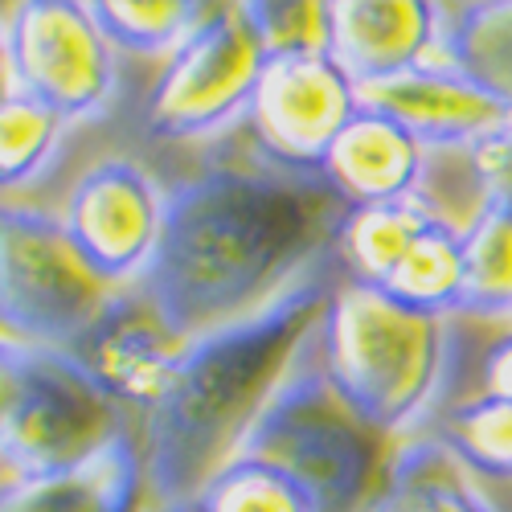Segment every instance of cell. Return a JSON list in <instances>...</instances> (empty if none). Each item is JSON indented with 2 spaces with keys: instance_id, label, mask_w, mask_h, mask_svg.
I'll return each instance as SVG.
<instances>
[{
  "instance_id": "cell-1",
  "label": "cell",
  "mask_w": 512,
  "mask_h": 512,
  "mask_svg": "<svg viewBox=\"0 0 512 512\" xmlns=\"http://www.w3.org/2000/svg\"><path fill=\"white\" fill-rule=\"evenodd\" d=\"M340 201L316 177L267 164H205L173 185L148 304L181 340L242 320L332 254Z\"/></svg>"
},
{
  "instance_id": "cell-2",
  "label": "cell",
  "mask_w": 512,
  "mask_h": 512,
  "mask_svg": "<svg viewBox=\"0 0 512 512\" xmlns=\"http://www.w3.org/2000/svg\"><path fill=\"white\" fill-rule=\"evenodd\" d=\"M336 279L340 263L328 254L259 312L189 340L173 386L140 422L148 500H189L238 455L250 426L300 365Z\"/></svg>"
},
{
  "instance_id": "cell-3",
  "label": "cell",
  "mask_w": 512,
  "mask_h": 512,
  "mask_svg": "<svg viewBox=\"0 0 512 512\" xmlns=\"http://www.w3.org/2000/svg\"><path fill=\"white\" fill-rule=\"evenodd\" d=\"M459 316L406 308L390 291L340 271L316 328V361L332 390L377 435L406 443L426 435L459 369Z\"/></svg>"
},
{
  "instance_id": "cell-4",
  "label": "cell",
  "mask_w": 512,
  "mask_h": 512,
  "mask_svg": "<svg viewBox=\"0 0 512 512\" xmlns=\"http://www.w3.org/2000/svg\"><path fill=\"white\" fill-rule=\"evenodd\" d=\"M140 431L99 377L66 349L0 345V455L5 484L50 480L103 455L115 439Z\"/></svg>"
},
{
  "instance_id": "cell-5",
  "label": "cell",
  "mask_w": 512,
  "mask_h": 512,
  "mask_svg": "<svg viewBox=\"0 0 512 512\" xmlns=\"http://www.w3.org/2000/svg\"><path fill=\"white\" fill-rule=\"evenodd\" d=\"M312 340L300 365L287 373L279 394L259 414V422L250 426L238 455L246 451L283 463L291 476H300L324 500L328 512H361L398 443L377 435L332 390Z\"/></svg>"
},
{
  "instance_id": "cell-6",
  "label": "cell",
  "mask_w": 512,
  "mask_h": 512,
  "mask_svg": "<svg viewBox=\"0 0 512 512\" xmlns=\"http://www.w3.org/2000/svg\"><path fill=\"white\" fill-rule=\"evenodd\" d=\"M123 291L74 250L62 213L5 201L0 213V324L9 340L74 353Z\"/></svg>"
},
{
  "instance_id": "cell-7",
  "label": "cell",
  "mask_w": 512,
  "mask_h": 512,
  "mask_svg": "<svg viewBox=\"0 0 512 512\" xmlns=\"http://www.w3.org/2000/svg\"><path fill=\"white\" fill-rule=\"evenodd\" d=\"M271 50L246 0L209 5L185 46L160 66L144 99V136L156 144H197L246 123Z\"/></svg>"
},
{
  "instance_id": "cell-8",
  "label": "cell",
  "mask_w": 512,
  "mask_h": 512,
  "mask_svg": "<svg viewBox=\"0 0 512 512\" xmlns=\"http://www.w3.org/2000/svg\"><path fill=\"white\" fill-rule=\"evenodd\" d=\"M5 91L33 95L70 123L103 119L119 99V54L82 0H25L0 25Z\"/></svg>"
},
{
  "instance_id": "cell-9",
  "label": "cell",
  "mask_w": 512,
  "mask_h": 512,
  "mask_svg": "<svg viewBox=\"0 0 512 512\" xmlns=\"http://www.w3.org/2000/svg\"><path fill=\"white\" fill-rule=\"evenodd\" d=\"M168 197L173 185H164L148 164L132 156H99L74 177L62 226L103 283L136 291L160 259Z\"/></svg>"
},
{
  "instance_id": "cell-10",
  "label": "cell",
  "mask_w": 512,
  "mask_h": 512,
  "mask_svg": "<svg viewBox=\"0 0 512 512\" xmlns=\"http://www.w3.org/2000/svg\"><path fill=\"white\" fill-rule=\"evenodd\" d=\"M361 111V87L328 50L271 54L246 115L254 160L291 177L324 181V160Z\"/></svg>"
},
{
  "instance_id": "cell-11",
  "label": "cell",
  "mask_w": 512,
  "mask_h": 512,
  "mask_svg": "<svg viewBox=\"0 0 512 512\" xmlns=\"http://www.w3.org/2000/svg\"><path fill=\"white\" fill-rule=\"evenodd\" d=\"M185 345L189 340L168 328L164 316L148 304V295L136 287L123 291L107 308V316L87 332L74 357L99 377V386L115 402L148 418L173 386Z\"/></svg>"
},
{
  "instance_id": "cell-12",
  "label": "cell",
  "mask_w": 512,
  "mask_h": 512,
  "mask_svg": "<svg viewBox=\"0 0 512 512\" xmlns=\"http://www.w3.org/2000/svg\"><path fill=\"white\" fill-rule=\"evenodd\" d=\"M443 5L426 0H328V54L361 91L439 58Z\"/></svg>"
},
{
  "instance_id": "cell-13",
  "label": "cell",
  "mask_w": 512,
  "mask_h": 512,
  "mask_svg": "<svg viewBox=\"0 0 512 512\" xmlns=\"http://www.w3.org/2000/svg\"><path fill=\"white\" fill-rule=\"evenodd\" d=\"M361 99L402 119L431 152L476 148L512 123V111L451 62H426L394 82L361 91Z\"/></svg>"
},
{
  "instance_id": "cell-14",
  "label": "cell",
  "mask_w": 512,
  "mask_h": 512,
  "mask_svg": "<svg viewBox=\"0 0 512 512\" xmlns=\"http://www.w3.org/2000/svg\"><path fill=\"white\" fill-rule=\"evenodd\" d=\"M426 173H431V148L402 119L365 99L324 160V185L345 205L418 201Z\"/></svg>"
},
{
  "instance_id": "cell-15",
  "label": "cell",
  "mask_w": 512,
  "mask_h": 512,
  "mask_svg": "<svg viewBox=\"0 0 512 512\" xmlns=\"http://www.w3.org/2000/svg\"><path fill=\"white\" fill-rule=\"evenodd\" d=\"M148 500L144 435L115 439L103 455L74 472L5 484V512H140Z\"/></svg>"
},
{
  "instance_id": "cell-16",
  "label": "cell",
  "mask_w": 512,
  "mask_h": 512,
  "mask_svg": "<svg viewBox=\"0 0 512 512\" xmlns=\"http://www.w3.org/2000/svg\"><path fill=\"white\" fill-rule=\"evenodd\" d=\"M361 512H500V504L435 435H418L390 451Z\"/></svg>"
},
{
  "instance_id": "cell-17",
  "label": "cell",
  "mask_w": 512,
  "mask_h": 512,
  "mask_svg": "<svg viewBox=\"0 0 512 512\" xmlns=\"http://www.w3.org/2000/svg\"><path fill=\"white\" fill-rule=\"evenodd\" d=\"M435 213L422 201H398V205H349L340 213L336 234H332V254L340 271L349 279L381 287L394 267L406 259L414 238L426 230Z\"/></svg>"
},
{
  "instance_id": "cell-18",
  "label": "cell",
  "mask_w": 512,
  "mask_h": 512,
  "mask_svg": "<svg viewBox=\"0 0 512 512\" xmlns=\"http://www.w3.org/2000/svg\"><path fill=\"white\" fill-rule=\"evenodd\" d=\"M435 62H451L512 111V0L443 5Z\"/></svg>"
},
{
  "instance_id": "cell-19",
  "label": "cell",
  "mask_w": 512,
  "mask_h": 512,
  "mask_svg": "<svg viewBox=\"0 0 512 512\" xmlns=\"http://www.w3.org/2000/svg\"><path fill=\"white\" fill-rule=\"evenodd\" d=\"M467 324H512V209L484 201L463 226V308Z\"/></svg>"
},
{
  "instance_id": "cell-20",
  "label": "cell",
  "mask_w": 512,
  "mask_h": 512,
  "mask_svg": "<svg viewBox=\"0 0 512 512\" xmlns=\"http://www.w3.org/2000/svg\"><path fill=\"white\" fill-rule=\"evenodd\" d=\"M394 300L406 308L431 312V316H459L463 308V230L447 218L426 222V230L414 238L406 259L394 267V275L381 283Z\"/></svg>"
},
{
  "instance_id": "cell-21",
  "label": "cell",
  "mask_w": 512,
  "mask_h": 512,
  "mask_svg": "<svg viewBox=\"0 0 512 512\" xmlns=\"http://www.w3.org/2000/svg\"><path fill=\"white\" fill-rule=\"evenodd\" d=\"M426 435H435L484 484L488 480L512 484V402L508 398H492L480 390L467 394L443 406Z\"/></svg>"
},
{
  "instance_id": "cell-22",
  "label": "cell",
  "mask_w": 512,
  "mask_h": 512,
  "mask_svg": "<svg viewBox=\"0 0 512 512\" xmlns=\"http://www.w3.org/2000/svg\"><path fill=\"white\" fill-rule=\"evenodd\" d=\"M197 512H328L324 500L267 455H234L193 496Z\"/></svg>"
},
{
  "instance_id": "cell-23",
  "label": "cell",
  "mask_w": 512,
  "mask_h": 512,
  "mask_svg": "<svg viewBox=\"0 0 512 512\" xmlns=\"http://www.w3.org/2000/svg\"><path fill=\"white\" fill-rule=\"evenodd\" d=\"M99 29L123 58H173L193 29L205 21L209 5L201 0H95Z\"/></svg>"
},
{
  "instance_id": "cell-24",
  "label": "cell",
  "mask_w": 512,
  "mask_h": 512,
  "mask_svg": "<svg viewBox=\"0 0 512 512\" xmlns=\"http://www.w3.org/2000/svg\"><path fill=\"white\" fill-rule=\"evenodd\" d=\"M70 127V119L33 95H0V185L9 193L37 185L41 173H50V164L58 160Z\"/></svg>"
},
{
  "instance_id": "cell-25",
  "label": "cell",
  "mask_w": 512,
  "mask_h": 512,
  "mask_svg": "<svg viewBox=\"0 0 512 512\" xmlns=\"http://www.w3.org/2000/svg\"><path fill=\"white\" fill-rule=\"evenodd\" d=\"M271 54L283 50H328V5H271L246 0Z\"/></svg>"
},
{
  "instance_id": "cell-26",
  "label": "cell",
  "mask_w": 512,
  "mask_h": 512,
  "mask_svg": "<svg viewBox=\"0 0 512 512\" xmlns=\"http://www.w3.org/2000/svg\"><path fill=\"white\" fill-rule=\"evenodd\" d=\"M472 168L484 189V201H500L512 209V123H504L500 132L472 148Z\"/></svg>"
},
{
  "instance_id": "cell-27",
  "label": "cell",
  "mask_w": 512,
  "mask_h": 512,
  "mask_svg": "<svg viewBox=\"0 0 512 512\" xmlns=\"http://www.w3.org/2000/svg\"><path fill=\"white\" fill-rule=\"evenodd\" d=\"M480 394L512 402V324L496 328L480 361Z\"/></svg>"
},
{
  "instance_id": "cell-28",
  "label": "cell",
  "mask_w": 512,
  "mask_h": 512,
  "mask_svg": "<svg viewBox=\"0 0 512 512\" xmlns=\"http://www.w3.org/2000/svg\"><path fill=\"white\" fill-rule=\"evenodd\" d=\"M140 512H197V504H193V496L189 500H144Z\"/></svg>"
}]
</instances>
